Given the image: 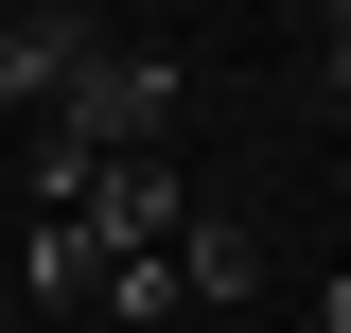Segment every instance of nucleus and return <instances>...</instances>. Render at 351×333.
Wrapping results in <instances>:
<instances>
[{
  "label": "nucleus",
  "mask_w": 351,
  "mask_h": 333,
  "mask_svg": "<svg viewBox=\"0 0 351 333\" xmlns=\"http://www.w3.org/2000/svg\"><path fill=\"white\" fill-rule=\"evenodd\" d=\"M53 140H88V158H158V140H176V53L88 36V53H71V88H53Z\"/></svg>",
  "instance_id": "f257e3e1"
},
{
  "label": "nucleus",
  "mask_w": 351,
  "mask_h": 333,
  "mask_svg": "<svg viewBox=\"0 0 351 333\" xmlns=\"http://www.w3.org/2000/svg\"><path fill=\"white\" fill-rule=\"evenodd\" d=\"M71 53H88V18H0V123H18V106L53 123V88H71Z\"/></svg>",
  "instance_id": "f03ea898"
},
{
  "label": "nucleus",
  "mask_w": 351,
  "mask_h": 333,
  "mask_svg": "<svg viewBox=\"0 0 351 333\" xmlns=\"http://www.w3.org/2000/svg\"><path fill=\"white\" fill-rule=\"evenodd\" d=\"M176 281H193V298H246L263 281V228H246V210H193V228H176Z\"/></svg>",
  "instance_id": "7ed1b4c3"
},
{
  "label": "nucleus",
  "mask_w": 351,
  "mask_h": 333,
  "mask_svg": "<svg viewBox=\"0 0 351 333\" xmlns=\"http://www.w3.org/2000/svg\"><path fill=\"white\" fill-rule=\"evenodd\" d=\"M18 263H36V298H106V263H123V246H106L88 210H53V228H36Z\"/></svg>",
  "instance_id": "20e7f679"
},
{
  "label": "nucleus",
  "mask_w": 351,
  "mask_h": 333,
  "mask_svg": "<svg viewBox=\"0 0 351 333\" xmlns=\"http://www.w3.org/2000/svg\"><path fill=\"white\" fill-rule=\"evenodd\" d=\"M316 53H334V88H351V18H334V36H316Z\"/></svg>",
  "instance_id": "39448f33"
}]
</instances>
